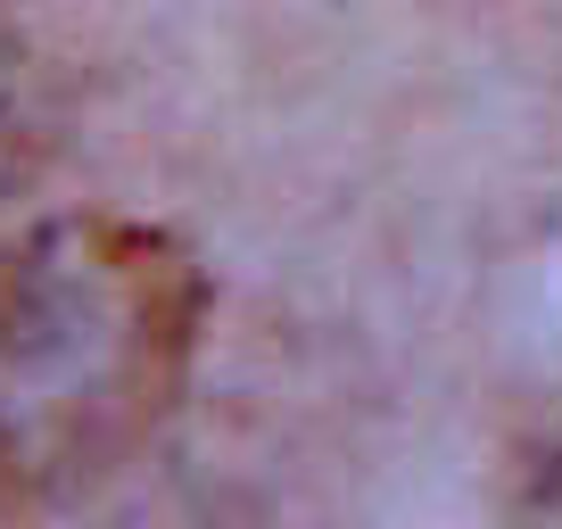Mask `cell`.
I'll list each match as a JSON object with an SVG mask.
<instances>
[{
  "label": "cell",
  "instance_id": "1",
  "mask_svg": "<svg viewBox=\"0 0 562 529\" xmlns=\"http://www.w3.org/2000/svg\"><path fill=\"white\" fill-rule=\"evenodd\" d=\"M207 273L158 224L58 215L0 248V521H34L158 439Z\"/></svg>",
  "mask_w": 562,
  "mask_h": 529
},
{
  "label": "cell",
  "instance_id": "2",
  "mask_svg": "<svg viewBox=\"0 0 562 529\" xmlns=\"http://www.w3.org/2000/svg\"><path fill=\"white\" fill-rule=\"evenodd\" d=\"M50 149H58V83L18 34H0V199H18L50 166Z\"/></svg>",
  "mask_w": 562,
  "mask_h": 529
}]
</instances>
